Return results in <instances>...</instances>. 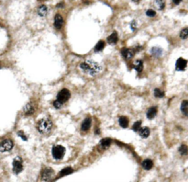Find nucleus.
<instances>
[{"label":"nucleus","instance_id":"obj_1","mask_svg":"<svg viewBox=\"0 0 188 182\" xmlns=\"http://www.w3.org/2000/svg\"><path fill=\"white\" fill-rule=\"evenodd\" d=\"M80 67L84 73L90 74V76H96V74L101 73L102 70H103V67H102L101 64L91 60L85 61L84 63H82Z\"/></svg>","mask_w":188,"mask_h":182},{"label":"nucleus","instance_id":"obj_2","mask_svg":"<svg viewBox=\"0 0 188 182\" xmlns=\"http://www.w3.org/2000/svg\"><path fill=\"white\" fill-rule=\"evenodd\" d=\"M53 127L52 122L50 119H42L37 124V129L42 134H50Z\"/></svg>","mask_w":188,"mask_h":182},{"label":"nucleus","instance_id":"obj_3","mask_svg":"<svg viewBox=\"0 0 188 182\" xmlns=\"http://www.w3.org/2000/svg\"><path fill=\"white\" fill-rule=\"evenodd\" d=\"M65 155V148L62 145H55L52 148V155L55 159H62Z\"/></svg>","mask_w":188,"mask_h":182},{"label":"nucleus","instance_id":"obj_4","mask_svg":"<svg viewBox=\"0 0 188 182\" xmlns=\"http://www.w3.org/2000/svg\"><path fill=\"white\" fill-rule=\"evenodd\" d=\"M12 167H13V171L15 174H19L23 170V164H22V159L19 156H17L13 160L12 163Z\"/></svg>","mask_w":188,"mask_h":182},{"label":"nucleus","instance_id":"obj_5","mask_svg":"<svg viewBox=\"0 0 188 182\" xmlns=\"http://www.w3.org/2000/svg\"><path fill=\"white\" fill-rule=\"evenodd\" d=\"M71 97V93L70 91H69L68 89L66 88H63L60 91V92L58 93V95H57V100H59L60 102L62 103H64L66 102L69 98H70Z\"/></svg>","mask_w":188,"mask_h":182},{"label":"nucleus","instance_id":"obj_6","mask_svg":"<svg viewBox=\"0 0 188 182\" xmlns=\"http://www.w3.org/2000/svg\"><path fill=\"white\" fill-rule=\"evenodd\" d=\"M14 144L10 140H4L0 143V152H9Z\"/></svg>","mask_w":188,"mask_h":182},{"label":"nucleus","instance_id":"obj_7","mask_svg":"<svg viewBox=\"0 0 188 182\" xmlns=\"http://www.w3.org/2000/svg\"><path fill=\"white\" fill-rule=\"evenodd\" d=\"M52 175H53V171L51 168H45L42 170V174H40V179L42 181H49L51 179Z\"/></svg>","mask_w":188,"mask_h":182},{"label":"nucleus","instance_id":"obj_8","mask_svg":"<svg viewBox=\"0 0 188 182\" xmlns=\"http://www.w3.org/2000/svg\"><path fill=\"white\" fill-rule=\"evenodd\" d=\"M186 65H187V61L185 59H183V58H179L176 62L175 67H176L177 71H183V70H185Z\"/></svg>","mask_w":188,"mask_h":182},{"label":"nucleus","instance_id":"obj_9","mask_svg":"<svg viewBox=\"0 0 188 182\" xmlns=\"http://www.w3.org/2000/svg\"><path fill=\"white\" fill-rule=\"evenodd\" d=\"M63 25V17L60 14H57L54 17V27L57 29V30H61Z\"/></svg>","mask_w":188,"mask_h":182},{"label":"nucleus","instance_id":"obj_10","mask_svg":"<svg viewBox=\"0 0 188 182\" xmlns=\"http://www.w3.org/2000/svg\"><path fill=\"white\" fill-rule=\"evenodd\" d=\"M134 52H135L131 49H124V50H122L121 51V54L125 58V59L129 60L134 56Z\"/></svg>","mask_w":188,"mask_h":182},{"label":"nucleus","instance_id":"obj_11","mask_svg":"<svg viewBox=\"0 0 188 182\" xmlns=\"http://www.w3.org/2000/svg\"><path fill=\"white\" fill-rule=\"evenodd\" d=\"M91 124H92V120L90 119V118H86L83 122V123H82V126H81L82 131H83V132H87L90 129V127H91Z\"/></svg>","mask_w":188,"mask_h":182},{"label":"nucleus","instance_id":"obj_12","mask_svg":"<svg viewBox=\"0 0 188 182\" xmlns=\"http://www.w3.org/2000/svg\"><path fill=\"white\" fill-rule=\"evenodd\" d=\"M139 134H140V136L141 137H142V138H147V137H149V135H150V129L148 127H143V128H140L139 129Z\"/></svg>","mask_w":188,"mask_h":182},{"label":"nucleus","instance_id":"obj_13","mask_svg":"<svg viewBox=\"0 0 188 182\" xmlns=\"http://www.w3.org/2000/svg\"><path fill=\"white\" fill-rule=\"evenodd\" d=\"M117 41H118V36H117V33L116 31H114L111 35L108 36V43L109 44H115L117 43Z\"/></svg>","mask_w":188,"mask_h":182},{"label":"nucleus","instance_id":"obj_14","mask_svg":"<svg viewBox=\"0 0 188 182\" xmlns=\"http://www.w3.org/2000/svg\"><path fill=\"white\" fill-rule=\"evenodd\" d=\"M23 111L24 113H25V115H30L34 112V107L33 105L31 104V103H28V104L24 107L23 109Z\"/></svg>","mask_w":188,"mask_h":182},{"label":"nucleus","instance_id":"obj_15","mask_svg":"<svg viewBox=\"0 0 188 182\" xmlns=\"http://www.w3.org/2000/svg\"><path fill=\"white\" fill-rule=\"evenodd\" d=\"M156 114H157V108H155V107L150 108L148 111H147V117L150 120L153 119L155 116H156Z\"/></svg>","mask_w":188,"mask_h":182},{"label":"nucleus","instance_id":"obj_16","mask_svg":"<svg viewBox=\"0 0 188 182\" xmlns=\"http://www.w3.org/2000/svg\"><path fill=\"white\" fill-rule=\"evenodd\" d=\"M133 67H134V69L136 70L137 72L141 73V72L142 71V69H143V63H142V61H141V60L135 61Z\"/></svg>","mask_w":188,"mask_h":182},{"label":"nucleus","instance_id":"obj_17","mask_svg":"<svg viewBox=\"0 0 188 182\" xmlns=\"http://www.w3.org/2000/svg\"><path fill=\"white\" fill-rule=\"evenodd\" d=\"M48 13V7L45 6V5H42L40 6L38 8V14L40 17H45Z\"/></svg>","mask_w":188,"mask_h":182},{"label":"nucleus","instance_id":"obj_18","mask_svg":"<svg viewBox=\"0 0 188 182\" xmlns=\"http://www.w3.org/2000/svg\"><path fill=\"white\" fill-rule=\"evenodd\" d=\"M142 167H143V168L146 169V170H150V169H152L153 167V162L150 159H146L143 161V163H142Z\"/></svg>","mask_w":188,"mask_h":182},{"label":"nucleus","instance_id":"obj_19","mask_svg":"<svg viewBox=\"0 0 188 182\" xmlns=\"http://www.w3.org/2000/svg\"><path fill=\"white\" fill-rule=\"evenodd\" d=\"M150 52L153 56H156V57H160L162 55V49L159 48V47H154L150 50Z\"/></svg>","mask_w":188,"mask_h":182},{"label":"nucleus","instance_id":"obj_20","mask_svg":"<svg viewBox=\"0 0 188 182\" xmlns=\"http://www.w3.org/2000/svg\"><path fill=\"white\" fill-rule=\"evenodd\" d=\"M181 111L185 116L188 115V101L187 100H183L182 105H181Z\"/></svg>","mask_w":188,"mask_h":182},{"label":"nucleus","instance_id":"obj_21","mask_svg":"<svg viewBox=\"0 0 188 182\" xmlns=\"http://www.w3.org/2000/svg\"><path fill=\"white\" fill-rule=\"evenodd\" d=\"M119 125L122 127V128H127L129 126V120L127 117H124V116H122V117L119 118Z\"/></svg>","mask_w":188,"mask_h":182},{"label":"nucleus","instance_id":"obj_22","mask_svg":"<svg viewBox=\"0 0 188 182\" xmlns=\"http://www.w3.org/2000/svg\"><path fill=\"white\" fill-rule=\"evenodd\" d=\"M154 4H155V7L159 8L160 10H162L165 7L164 0H154Z\"/></svg>","mask_w":188,"mask_h":182},{"label":"nucleus","instance_id":"obj_23","mask_svg":"<svg viewBox=\"0 0 188 182\" xmlns=\"http://www.w3.org/2000/svg\"><path fill=\"white\" fill-rule=\"evenodd\" d=\"M111 139H109V138H105V139H103L100 142V145H101V147H103V148H108L110 144H111Z\"/></svg>","mask_w":188,"mask_h":182},{"label":"nucleus","instance_id":"obj_24","mask_svg":"<svg viewBox=\"0 0 188 182\" xmlns=\"http://www.w3.org/2000/svg\"><path fill=\"white\" fill-rule=\"evenodd\" d=\"M104 47H105V41H98V43H96V47H95V51L96 52H100V51H102V50L104 49Z\"/></svg>","mask_w":188,"mask_h":182},{"label":"nucleus","instance_id":"obj_25","mask_svg":"<svg viewBox=\"0 0 188 182\" xmlns=\"http://www.w3.org/2000/svg\"><path fill=\"white\" fill-rule=\"evenodd\" d=\"M73 173V168L71 167H66L63 169L62 171L60 172V177H63V176H66V175H69V174Z\"/></svg>","mask_w":188,"mask_h":182},{"label":"nucleus","instance_id":"obj_26","mask_svg":"<svg viewBox=\"0 0 188 182\" xmlns=\"http://www.w3.org/2000/svg\"><path fill=\"white\" fill-rule=\"evenodd\" d=\"M154 96L156 98H163L164 97V92H163V91L161 90V89L156 88L154 90Z\"/></svg>","mask_w":188,"mask_h":182},{"label":"nucleus","instance_id":"obj_27","mask_svg":"<svg viewBox=\"0 0 188 182\" xmlns=\"http://www.w3.org/2000/svg\"><path fill=\"white\" fill-rule=\"evenodd\" d=\"M180 37H181V39H183V40L187 39V37H188V29L187 28L183 29V30L181 31V33H180Z\"/></svg>","mask_w":188,"mask_h":182},{"label":"nucleus","instance_id":"obj_28","mask_svg":"<svg viewBox=\"0 0 188 182\" xmlns=\"http://www.w3.org/2000/svg\"><path fill=\"white\" fill-rule=\"evenodd\" d=\"M179 152H180V154L181 155H185L187 154V146L185 145V144H183V145L179 148Z\"/></svg>","mask_w":188,"mask_h":182},{"label":"nucleus","instance_id":"obj_29","mask_svg":"<svg viewBox=\"0 0 188 182\" xmlns=\"http://www.w3.org/2000/svg\"><path fill=\"white\" fill-rule=\"evenodd\" d=\"M141 121L135 122V123L133 124V127H132L133 131H134V132H138L139 129L141 128Z\"/></svg>","mask_w":188,"mask_h":182},{"label":"nucleus","instance_id":"obj_30","mask_svg":"<svg viewBox=\"0 0 188 182\" xmlns=\"http://www.w3.org/2000/svg\"><path fill=\"white\" fill-rule=\"evenodd\" d=\"M53 106H54V108H56V109H61L62 106H63V103L56 99V100L53 102Z\"/></svg>","mask_w":188,"mask_h":182},{"label":"nucleus","instance_id":"obj_31","mask_svg":"<svg viewBox=\"0 0 188 182\" xmlns=\"http://www.w3.org/2000/svg\"><path fill=\"white\" fill-rule=\"evenodd\" d=\"M146 15L148 17H154L155 15H156V12H155L153 9H148L146 12Z\"/></svg>","mask_w":188,"mask_h":182},{"label":"nucleus","instance_id":"obj_32","mask_svg":"<svg viewBox=\"0 0 188 182\" xmlns=\"http://www.w3.org/2000/svg\"><path fill=\"white\" fill-rule=\"evenodd\" d=\"M18 136H20V137H21L24 141H27V139H28V138H27V136L24 135V132H23L22 131L18 132Z\"/></svg>","mask_w":188,"mask_h":182},{"label":"nucleus","instance_id":"obj_33","mask_svg":"<svg viewBox=\"0 0 188 182\" xmlns=\"http://www.w3.org/2000/svg\"><path fill=\"white\" fill-rule=\"evenodd\" d=\"M137 24H136V21H132L131 22V25H130V27H131L132 30H135V28H136Z\"/></svg>","mask_w":188,"mask_h":182},{"label":"nucleus","instance_id":"obj_34","mask_svg":"<svg viewBox=\"0 0 188 182\" xmlns=\"http://www.w3.org/2000/svg\"><path fill=\"white\" fill-rule=\"evenodd\" d=\"M173 1V3L174 4V5H178V4H180V2L182 1V0H172Z\"/></svg>","mask_w":188,"mask_h":182},{"label":"nucleus","instance_id":"obj_35","mask_svg":"<svg viewBox=\"0 0 188 182\" xmlns=\"http://www.w3.org/2000/svg\"><path fill=\"white\" fill-rule=\"evenodd\" d=\"M133 2H136V3H138L139 1H140V0H132Z\"/></svg>","mask_w":188,"mask_h":182}]
</instances>
